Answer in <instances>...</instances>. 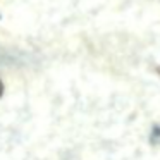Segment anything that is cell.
I'll return each mask as SVG.
<instances>
[{
	"instance_id": "cell-1",
	"label": "cell",
	"mask_w": 160,
	"mask_h": 160,
	"mask_svg": "<svg viewBox=\"0 0 160 160\" xmlns=\"http://www.w3.org/2000/svg\"><path fill=\"white\" fill-rule=\"evenodd\" d=\"M0 95H2V83H0Z\"/></svg>"
}]
</instances>
